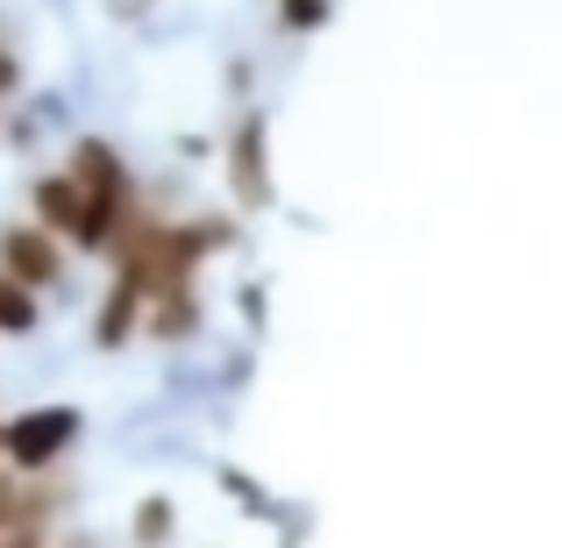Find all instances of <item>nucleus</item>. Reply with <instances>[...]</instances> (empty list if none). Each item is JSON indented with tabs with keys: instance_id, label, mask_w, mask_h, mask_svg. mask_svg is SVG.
<instances>
[{
	"instance_id": "obj_1",
	"label": "nucleus",
	"mask_w": 562,
	"mask_h": 548,
	"mask_svg": "<svg viewBox=\"0 0 562 548\" xmlns=\"http://www.w3.org/2000/svg\"><path fill=\"white\" fill-rule=\"evenodd\" d=\"M71 435H79V413H71V406L14 413V421H0V463L43 478V470H57V456L71 449Z\"/></svg>"
},
{
	"instance_id": "obj_4",
	"label": "nucleus",
	"mask_w": 562,
	"mask_h": 548,
	"mask_svg": "<svg viewBox=\"0 0 562 548\" xmlns=\"http://www.w3.org/2000/svg\"><path fill=\"white\" fill-rule=\"evenodd\" d=\"M29 206H36V221L57 235V243H71V228H79V214H86V192H79L71 171H50V179L29 186Z\"/></svg>"
},
{
	"instance_id": "obj_6",
	"label": "nucleus",
	"mask_w": 562,
	"mask_h": 548,
	"mask_svg": "<svg viewBox=\"0 0 562 548\" xmlns=\"http://www.w3.org/2000/svg\"><path fill=\"white\" fill-rule=\"evenodd\" d=\"M171 521H179L171 499H143V506H136V548H165L171 541Z\"/></svg>"
},
{
	"instance_id": "obj_2",
	"label": "nucleus",
	"mask_w": 562,
	"mask_h": 548,
	"mask_svg": "<svg viewBox=\"0 0 562 548\" xmlns=\"http://www.w3.org/2000/svg\"><path fill=\"white\" fill-rule=\"evenodd\" d=\"M0 278L29 292H50L65 278V243H57L43 221H22V228H0Z\"/></svg>"
},
{
	"instance_id": "obj_3",
	"label": "nucleus",
	"mask_w": 562,
	"mask_h": 548,
	"mask_svg": "<svg viewBox=\"0 0 562 548\" xmlns=\"http://www.w3.org/2000/svg\"><path fill=\"white\" fill-rule=\"evenodd\" d=\"M143 306H150V286H143L128 264H114V286H108V306L93 314V343L100 349H128L143 328Z\"/></svg>"
},
{
	"instance_id": "obj_5",
	"label": "nucleus",
	"mask_w": 562,
	"mask_h": 548,
	"mask_svg": "<svg viewBox=\"0 0 562 548\" xmlns=\"http://www.w3.org/2000/svg\"><path fill=\"white\" fill-rule=\"evenodd\" d=\"M228 179H235L243 200H271V171H263V122H257V114L228 136Z\"/></svg>"
},
{
	"instance_id": "obj_7",
	"label": "nucleus",
	"mask_w": 562,
	"mask_h": 548,
	"mask_svg": "<svg viewBox=\"0 0 562 548\" xmlns=\"http://www.w3.org/2000/svg\"><path fill=\"white\" fill-rule=\"evenodd\" d=\"M278 22H285L292 36H306V29L328 22V0H278Z\"/></svg>"
}]
</instances>
